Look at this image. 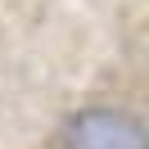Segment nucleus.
Masks as SVG:
<instances>
[{"instance_id":"f257e3e1","label":"nucleus","mask_w":149,"mask_h":149,"mask_svg":"<svg viewBox=\"0 0 149 149\" xmlns=\"http://www.w3.org/2000/svg\"><path fill=\"white\" fill-rule=\"evenodd\" d=\"M0 149H149V0H0Z\"/></svg>"}]
</instances>
